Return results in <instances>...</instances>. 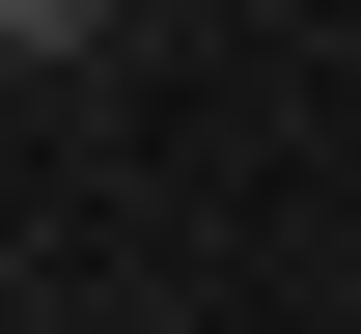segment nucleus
Returning <instances> with one entry per match:
<instances>
[{
	"label": "nucleus",
	"instance_id": "obj_2",
	"mask_svg": "<svg viewBox=\"0 0 361 334\" xmlns=\"http://www.w3.org/2000/svg\"><path fill=\"white\" fill-rule=\"evenodd\" d=\"M334 334H361V306H334Z\"/></svg>",
	"mask_w": 361,
	"mask_h": 334
},
{
	"label": "nucleus",
	"instance_id": "obj_1",
	"mask_svg": "<svg viewBox=\"0 0 361 334\" xmlns=\"http://www.w3.org/2000/svg\"><path fill=\"white\" fill-rule=\"evenodd\" d=\"M111 28V0H0V84H56V56H84Z\"/></svg>",
	"mask_w": 361,
	"mask_h": 334
}]
</instances>
